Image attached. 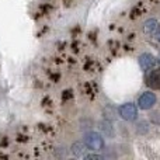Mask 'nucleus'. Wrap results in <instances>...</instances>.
<instances>
[{"label": "nucleus", "mask_w": 160, "mask_h": 160, "mask_svg": "<svg viewBox=\"0 0 160 160\" xmlns=\"http://www.w3.org/2000/svg\"><path fill=\"white\" fill-rule=\"evenodd\" d=\"M84 143H86V146L88 148V149H91V150H101L102 148H104V138H102L100 133H97V132H88V133H86V136H84Z\"/></svg>", "instance_id": "1"}, {"label": "nucleus", "mask_w": 160, "mask_h": 160, "mask_svg": "<svg viewBox=\"0 0 160 160\" xmlns=\"http://www.w3.org/2000/svg\"><path fill=\"white\" fill-rule=\"evenodd\" d=\"M119 115L124 121L132 122L138 118V108L133 102H125L119 107Z\"/></svg>", "instance_id": "2"}, {"label": "nucleus", "mask_w": 160, "mask_h": 160, "mask_svg": "<svg viewBox=\"0 0 160 160\" xmlns=\"http://www.w3.org/2000/svg\"><path fill=\"white\" fill-rule=\"evenodd\" d=\"M158 98H156V94L152 93V91H146L143 93L138 100V105L141 110H150L153 105L156 104Z\"/></svg>", "instance_id": "3"}, {"label": "nucleus", "mask_w": 160, "mask_h": 160, "mask_svg": "<svg viewBox=\"0 0 160 160\" xmlns=\"http://www.w3.org/2000/svg\"><path fill=\"white\" fill-rule=\"evenodd\" d=\"M155 63H156V58L153 55H150V53H142L139 56V65H141V68L143 70L152 69L155 66Z\"/></svg>", "instance_id": "4"}, {"label": "nucleus", "mask_w": 160, "mask_h": 160, "mask_svg": "<svg viewBox=\"0 0 160 160\" xmlns=\"http://www.w3.org/2000/svg\"><path fill=\"white\" fill-rule=\"evenodd\" d=\"M146 84L152 88H160V68L152 70L146 76Z\"/></svg>", "instance_id": "5"}, {"label": "nucleus", "mask_w": 160, "mask_h": 160, "mask_svg": "<svg viewBox=\"0 0 160 160\" xmlns=\"http://www.w3.org/2000/svg\"><path fill=\"white\" fill-rule=\"evenodd\" d=\"M158 30H159V22H158V20L149 18V20H146V21H145V24H143V31H145L146 34H149V35H155Z\"/></svg>", "instance_id": "6"}, {"label": "nucleus", "mask_w": 160, "mask_h": 160, "mask_svg": "<svg viewBox=\"0 0 160 160\" xmlns=\"http://www.w3.org/2000/svg\"><path fill=\"white\" fill-rule=\"evenodd\" d=\"M72 153L75 158H84L86 156V143L83 142H75L72 145Z\"/></svg>", "instance_id": "7"}, {"label": "nucleus", "mask_w": 160, "mask_h": 160, "mask_svg": "<svg viewBox=\"0 0 160 160\" xmlns=\"http://www.w3.org/2000/svg\"><path fill=\"white\" fill-rule=\"evenodd\" d=\"M100 125H101V127H100V128H101V131L105 133V135H108V136H114V131H112V127H111L110 122L105 121V122H101Z\"/></svg>", "instance_id": "8"}, {"label": "nucleus", "mask_w": 160, "mask_h": 160, "mask_svg": "<svg viewBox=\"0 0 160 160\" xmlns=\"http://www.w3.org/2000/svg\"><path fill=\"white\" fill-rule=\"evenodd\" d=\"M84 159H93V160H102L104 158H102L101 155H86Z\"/></svg>", "instance_id": "9"}, {"label": "nucleus", "mask_w": 160, "mask_h": 160, "mask_svg": "<svg viewBox=\"0 0 160 160\" xmlns=\"http://www.w3.org/2000/svg\"><path fill=\"white\" fill-rule=\"evenodd\" d=\"M155 35H156V38H158V41L160 42V27H159V30L156 31V34H155Z\"/></svg>", "instance_id": "10"}, {"label": "nucleus", "mask_w": 160, "mask_h": 160, "mask_svg": "<svg viewBox=\"0 0 160 160\" xmlns=\"http://www.w3.org/2000/svg\"><path fill=\"white\" fill-rule=\"evenodd\" d=\"M159 62H160V55H159Z\"/></svg>", "instance_id": "11"}]
</instances>
